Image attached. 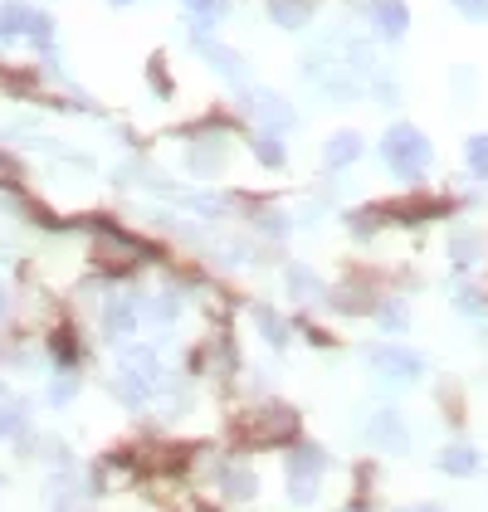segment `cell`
I'll return each instance as SVG.
<instances>
[{"instance_id": "obj_11", "label": "cell", "mask_w": 488, "mask_h": 512, "mask_svg": "<svg viewBox=\"0 0 488 512\" xmlns=\"http://www.w3.org/2000/svg\"><path fill=\"white\" fill-rule=\"evenodd\" d=\"M445 469H474V454H449Z\"/></svg>"}, {"instance_id": "obj_5", "label": "cell", "mask_w": 488, "mask_h": 512, "mask_svg": "<svg viewBox=\"0 0 488 512\" xmlns=\"http://www.w3.org/2000/svg\"><path fill=\"white\" fill-rule=\"evenodd\" d=\"M249 157L259 161V166H269V171H279V166L288 161L284 132H264V127H254V132H249Z\"/></svg>"}, {"instance_id": "obj_7", "label": "cell", "mask_w": 488, "mask_h": 512, "mask_svg": "<svg viewBox=\"0 0 488 512\" xmlns=\"http://www.w3.org/2000/svg\"><path fill=\"white\" fill-rule=\"evenodd\" d=\"M313 5L318 0H269V20L284 25V30H303L313 20Z\"/></svg>"}, {"instance_id": "obj_2", "label": "cell", "mask_w": 488, "mask_h": 512, "mask_svg": "<svg viewBox=\"0 0 488 512\" xmlns=\"http://www.w3.org/2000/svg\"><path fill=\"white\" fill-rule=\"evenodd\" d=\"M244 108H249V118L254 127H264V132H288L293 127V108H288V98L279 93H269V88H254V93H244Z\"/></svg>"}, {"instance_id": "obj_9", "label": "cell", "mask_w": 488, "mask_h": 512, "mask_svg": "<svg viewBox=\"0 0 488 512\" xmlns=\"http://www.w3.org/2000/svg\"><path fill=\"white\" fill-rule=\"evenodd\" d=\"M464 161H469V171H474L479 181H488V132L469 137V147H464Z\"/></svg>"}, {"instance_id": "obj_3", "label": "cell", "mask_w": 488, "mask_h": 512, "mask_svg": "<svg viewBox=\"0 0 488 512\" xmlns=\"http://www.w3.org/2000/svg\"><path fill=\"white\" fill-rule=\"evenodd\" d=\"M196 49L205 54V64L220 74L225 83H244L249 79V64H244L240 54L230 49V44H215V40H205V30H196Z\"/></svg>"}, {"instance_id": "obj_4", "label": "cell", "mask_w": 488, "mask_h": 512, "mask_svg": "<svg viewBox=\"0 0 488 512\" xmlns=\"http://www.w3.org/2000/svg\"><path fill=\"white\" fill-rule=\"evenodd\" d=\"M366 15H371V30H376L381 40H401V35L410 30L406 0H371V5H366Z\"/></svg>"}, {"instance_id": "obj_6", "label": "cell", "mask_w": 488, "mask_h": 512, "mask_svg": "<svg viewBox=\"0 0 488 512\" xmlns=\"http://www.w3.org/2000/svg\"><path fill=\"white\" fill-rule=\"evenodd\" d=\"M366 152V142H362V132H337V137H327V147H323V161L332 166V171H347L352 161Z\"/></svg>"}, {"instance_id": "obj_8", "label": "cell", "mask_w": 488, "mask_h": 512, "mask_svg": "<svg viewBox=\"0 0 488 512\" xmlns=\"http://www.w3.org/2000/svg\"><path fill=\"white\" fill-rule=\"evenodd\" d=\"M186 5V20H191V30H210L220 15H225V0H181Z\"/></svg>"}, {"instance_id": "obj_12", "label": "cell", "mask_w": 488, "mask_h": 512, "mask_svg": "<svg viewBox=\"0 0 488 512\" xmlns=\"http://www.w3.org/2000/svg\"><path fill=\"white\" fill-rule=\"evenodd\" d=\"M108 5H113V10H127V5H137V0H108Z\"/></svg>"}, {"instance_id": "obj_10", "label": "cell", "mask_w": 488, "mask_h": 512, "mask_svg": "<svg viewBox=\"0 0 488 512\" xmlns=\"http://www.w3.org/2000/svg\"><path fill=\"white\" fill-rule=\"evenodd\" d=\"M454 10L464 20H488V0H454Z\"/></svg>"}, {"instance_id": "obj_1", "label": "cell", "mask_w": 488, "mask_h": 512, "mask_svg": "<svg viewBox=\"0 0 488 512\" xmlns=\"http://www.w3.org/2000/svg\"><path fill=\"white\" fill-rule=\"evenodd\" d=\"M381 161L396 171V176H406V181H420L425 171H430V161H435V147H430V137L420 132V127H410V122H396L386 137H381Z\"/></svg>"}]
</instances>
